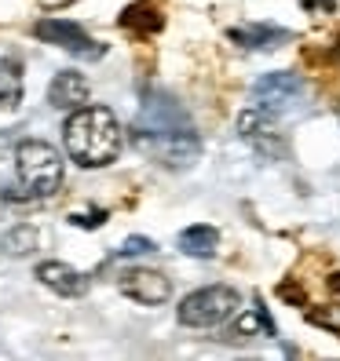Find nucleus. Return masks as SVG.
<instances>
[{"mask_svg":"<svg viewBox=\"0 0 340 361\" xmlns=\"http://www.w3.org/2000/svg\"><path fill=\"white\" fill-rule=\"evenodd\" d=\"M62 142H66L70 161H77L81 168H106L114 164L121 154V124L110 106H81L66 117L62 128Z\"/></svg>","mask_w":340,"mask_h":361,"instance_id":"f257e3e1","label":"nucleus"},{"mask_svg":"<svg viewBox=\"0 0 340 361\" xmlns=\"http://www.w3.org/2000/svg\"><path fill=\"white\" fill-rule=\"evenodd\" d=\"M15 172L23 190H30L33 197H52L62 176H66V161L59 157V150L52 142L40 139H26L15 146Z\"/></svg>","mask_w":340,"mask_h":361,"instance_id":"f03ea898","label":"nucleus"},{"mask_svg":"<svg viewBox=\"0 0 340 361\" xmlns=\"http://www.w3.org/2000/svg\"><path fill=\"white\" fill-rule=\"evenodd\" d=\"M136 150L158 157L168 168H190L201 157V139L194 135L190 124H172V128H139L132 132Z\"/></svg>","mask_w":340,"mask_h":361,"instance_id":"7ed1b4c3","label":"nucleus"},{"mask_svg":"<svg viewBox=\"0 0 340 361\" xmlns=\"http://www.w3.org/2000/svg\"><path fill=\"white\" fill-rule=\"evenodd\" d=\"M242 310V295L230 285H205L180 303V325L187 329H216Z\"/></svg>","mask_w":340,"mask_h":361,"instance_id":"20e7f679","label":"nucleus"},{"mask_svg":"<svg viewBox=\"0 0 340 361\" xmlns=\"http://www.w3.org/2000/svg\"><path fill=\"white\" fill-rule=\"evenodd\" d=\"M238 135L257 150L260 157L267 161H286L289 157V146L279 132V124H274V114L260 110V106H252V110H242L238 117Z\"/></svg>","mask_w":340,"mask_h":361,"instance_id":"39448f33","label":"nucleus"},{"mask_svg":"<svg viewBox=\"0 0 340 361\" xmlns=\"http://www.w3.org/2000/svg\"><path fill=\"white\" fill-rule=\"evenodd\" d=\"M304 95V80L289 73V70H279V73H264L257 84H252V99H257L260 110L267 114H286L293 110Z\"/></svg>","mask_w":340,"mask_h":361,"instance_id":"423d86ee","label":"nucleus"},{"mask_svg":"<svg viewBox=\"0 0 340 361\" xmlns=\"http://www.w3.org/2000/svg\"><path fill=\"white\" fill-rule=\"evenodd\" d=\"M33 37L45 40V44L70 51V55H81V59H99L102 55V44H95L77 23H66V18H40L33 26Z\"/></svg>","mask_w":340,"mask_h":361,"instance_id":"0eeeda50","label":"nucleus"},{"mask_svg":"<svg viewBox=\"0 0 340 361\" xmlns=\"http://www.w3.org/2000/svg\"><path fill=\"white\" fill-rule=\"evenodd\" d=\"M117 288H121V295H129V300H136L143 307H158V303H165L168 295H172V281H168L161 270H146V267L124 270Z\"/></svg>","mask_w":340,"mask_h":361,"instance_id":"6e6552de","label":"nucleus"},{"mask_svg":"<svg viewBox=\"0 0 340 361\" xmlns=\"http://www.w3.org/2000/svg\"><path fill=\"white\" fill-rule=\"evenodd\" d=\"M88 99H92V88L77 70H62L48 84V102L55 106V110L74 114V110H81V106H88Z\"/></svg>","mask_w":340,"mask_h":361,"instance_id":"1a4fd4ad","label":"nucleus"},{"mask_svg":"<svg viewBox=\"0 0 340 361\" xmlns=\"http://www.w3.org/2000/svg\"><path fill=\"white\" fill-rule=\"evenodd\" d=\"M37 278L45 288L59 292V295H84V288H88V278H84L81 270H74L70 263H59V259H48L37 267Z\"/></svg>","mask_w":340,"mask_h":361,"instance_id":"9d476101","label":"nucleus"},{"mask_svg":"<svg viewBox=\"0 0 340 361\" xmlns=\"http://www.w3.org/2000/svg\"><path fill=\"white\" fill-rule=\"evenodd\" d=\"M220 248V230L209 226V223H194L180 233V252L183 256H194V259H212Z\"/></svg>","mask_w":340,"mask_h":361,"instance_id":"9b49d317","label":"nucleus"},{"mask_svg":"<svg viewBox=\"0 0 340 361\" xmlns=\"http://www.w3.org/2000/svg\"><path fill=\"white\" fill-rule=\"evenodd\" d=\"M230 40L242 48H257V51H267V48H279L289 40V30H279V26H238L230 30Z\"/></svg>","mask_w":340,"mask_h":361,"instance_id":"f8f14e48","label":"nucleus"},{"mask_svg":"<svg viewBox=\"0 0 340 361\" xmlns=\"http://www.w3.org/2000/svg\"><path fill=\"white\" fill-rule=\"evenodd\" d=\"M121 26L132 30V33H139V37H146V33H158V30L165 26V18H161V11H158L154 4H132V8H124Z\"/></svg>","mask_w":340,"mask_h":361,"instance_id":"ddd939ff","label":"nucleus"},{"mask_svg":"<svg viewBox=\"0 0 340 361\" xmlns=\"http://www.w3.org/2000/svg\"><path fill=\"white\" fill-rule=\"evenodd\" d=\"M260 329H264L267 336H274V322L267 317L264 303H257L252 310L238 314V322H235V325L227 329V336H230V339H249V336H260Z\"/></svg>","mask_w":340,"mask_h":361,"instance_id":"4468645a","label":"nucleus"},{"mask_svg":"<svg viewBox=\"0 0 340 361\" xmlns=\"http://www.w3.org/2000/svg\"><path fill=\"white\" fill-rule=\"evenodd\" d=\"M23 102V70L11 59H0V110H15Z\"/></svg>","mask_w":340,"mask_h":361,"instance_id":"2eb2a0df","label":"nucleus"},{"mask_svg":"<svg viewBox=\"0 0 340 361\" xmlns=\"http://www.w3.org/2000/svg\"><path fill=\"white\" fill-rule=\"evenodd\" d=\"M33 245H37V230L30 223H23V226H15V230L4 233V252H8V256H26V252H33Z\"/></svg>","mask_w":340,"mask_h":361,"instance_id":"dca6fc26","label":"nucleus"},{"mask_svg":"<svg viewBox=\"0 0 340 361\" xmlns=\"http://www.w3.org/2000/svg\"><path fill=\"white\" fill-rule=\"evenodd\" d=\"M307 322L311 325H322L329 332L340 336V307H322V310H307Z\"/></svg>","mask_w":340,"mask_h":361,"instance_id":"f3484780","label":"nucleus"},{"mask_svg":"<svg viewBox=\"0 0 340 361\" xmlns=\"http://www.w3.org/2000/svg\"><path fill=\"white\" fill-rule=\"evenodd\" d=\"M158 245L151 241V238H129L124 241V248H121V256H143V252H154Z\"/></svg>","mask_w":340,"mask_h":361,"instance_id":"a211bd4d","label":"nucleus"},{"mask_svg":"<svg viewBox=\"0 0 340 361\" xmlns=\"http://www.w3.org/2000/svg\"><path fill=\"white\" fill-rule=\"evenodd\" d=\"M70 223L74 226H102L106 223V212H74V216H70Z\"/></svg>","mask_w":340,"mask_h":361,"instance_id":"6ab92c4d","label":"nucleus"},{"mask_svg":"<svg viewBox=\"0 0 340 361\" xmlns=\"http://www.w3.org/2000/svg\"><path fill=\"white\" fill-rule=\"evenodd\" d=\"M279 292L286 295V300H293V303H304V288H296V285H289V281H286Z\"/></svg>","mask_w":340,"mask_h":361,"instance_id":"aec40b11","label":"nucleus"},{"mask_svg":"<svg viewBox=\"0 0 340 361\" xmlns=\"http://www.w3.org/2000/svg\"><path fill=\"white\" fill-rule=\"evenodd\" d=\"M300 4H304L307 11H318V8L329 11V8H336V0H300Z\"/></svg>","mask_w":340,"mask_h":361,"instance_id":"412c9836","label":"nucleus"},{"mask_svg":"<svg viewBox=\"0 0 340 361\" xmlns=\"http://www.w3.org/2000/svg\"><path fill=\"white\" fill-rule=\"evenodd\" d=\"M333 292H340V274H329V281H326Z\"/></svg>","mask_w":340,"mask_h":361,"instance_id":"4be33fe9","label":"nucleus"}]
</instances>
